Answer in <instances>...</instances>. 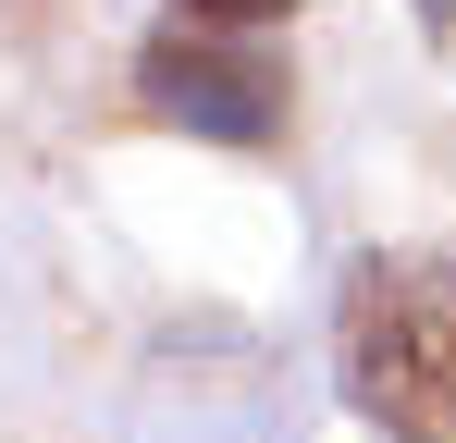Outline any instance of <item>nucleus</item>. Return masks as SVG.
<instances>
[{
  "label": "nucleus",
  "mask_w": 456,
  "mask_h": 443,
  "mask_svg": "<svg viewBox=\"0 0 456 443\" xmlns=\"http://www.w3.org/2000/svg\"><path fill=\"white\" fill-rule=\"evenodd\" d=\"M185 25H272V12H297V0H173Z\"/></svg>",
  "instance_id": "obj_3"
},
{
  "label": "nucleus",
  "mask_w": 456,
  "mask_h": 443,
  "mask_svg": "<svg viewBox=\"0 0 456 443\" xmlns=\"http://www.w3.org/2000/svg\"><path fill=\"white\" fill-rule=\"evenodd\" d=\"M346 394L395 443H456V246H395L346 284Z\"/></svg>",
  "instance_id": "obj_1"
},
{
  "label": "nucleus",
  "mask_w": 456,
  "mask_h": 443,
  "mask_svg": "<svg viewBox=\"0 0 456 443\" xmlns=\"http://www.w3.org/2000/svg\"><path fill=\"white\" fill-rule=\"evenodd\" d=\"M136 99H149L160 124H185V136L210 148H272L284 124V74L259 37H223V25H173L136 50Z\"/></svg>",
  "instance_id": "obj_2"
},
{
  "label": "nucleus",
  "mask_w": 456,
  "mask_h": 443,
  "mask_svg": "<svg viewBox=\"0 0 456 443\" xmlns=\"http://www.w3.org/2000/svg\"><path fill=\"white\" fill-rule=\"evenodd\" d=\"M419 25H432V37H456V0H419Z\"/></svg>",
  "instance_id": "obj_4"
}]
</instances>
